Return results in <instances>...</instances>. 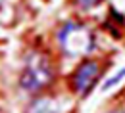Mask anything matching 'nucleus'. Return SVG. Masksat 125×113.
I'll return each instance as SVG.
<instances>
[{
    "label": "nucleus",
    "mask_w": 125,
    "mask_h": 113,
    "mask_svg": "<svg viewBox=\"0 0 125 113\" xmlns=\"http://www.w3.org/2000/svg\"><path fill=\"white\" fill-rule=\"evenodd\" d=\"M112 113H123V111H112Z\"/></svg>",
    "instance_id": "obj_7"
},
{
    "label": "nucleus",
    "mask_w": 125,
    "mask_h": 113,
    "mask_svg": "<svg viewBox=\"0 0 125 113\" xmlns=\"http://www.w3.org/2000/svg\"><path fill=\"white\" fill-rule=\"evenodd\" d=\"M121 81H125V65H123V67H119L115 73H112L108 79L102 82L100 92H102V94H106V92H110V90H114L117 84H121Z\"/></svg>",
    "instance_id": "obj_5"
},
{
    "label": "nucleus",
    "mask_w": 125,
    "mask_h": 113,
    "mask_svg": "<svg viewBox=\"0 0 125 113\" xmlns=\"http://www.w3.org/2000/svg\"><path fill=\"white\" fill-rule=\"evenodd\" d=\"M0 2H2V0H0Z\"/></svg>",
    "instance_id": "obj_8"
},
{
    "label": "nucleus",
    "mask_w": 125,
    "mask_h": 113,
    "mask_svg": "<svg viewBox=\"0 0 125 113\" xmlns=\"http://www.w3.org/2000/svg\"><path fill=\"white\" fill-rule=\"evenodd\" d=\"M62 105H60V100L52 96H41L37 100H33L27 113H62Z\"/></svg>",
    "instance_id": "obj_4"
},
{
    "label": "nucleus",
    "mask_w": 125,
    "mask_h": 113,
    "mask_svg": "<svg viewBox=\"0 0 125 113\" xmlns=\"http://www.w3.org/2000/svg\"><path fill=\"white\" fill-rule=\"evenodd\" d=\"M98 75H100V65H98V61L85 60V61L75 69V73H73V79H71L73 92L79 94V96H87V94L93 90Z\"/></svg>",
    "instance_id": "obj_3"
},
{
    "label": "nucleus",
    "mask_w": 125,
    "mask_h": 113,
    "mask_svg": "<svg viewBox=\"0 0 125 113\" xmlns=\"http://www.w3.org/2000/svg\"><path fill=\"white\" fill-rule=\"evenodd\" d=\"M54 81V69L46 58L39 52H33L25 60V69L19 77V86L25 92H41Z\"/></svg>",
    "instance_id": "obj_2"
},
{
    "label": "nucleus",
    "mask_w": 125,
    "mask_h": 113,
    "mask_svg": "<svg viewBox=\"0 0 125 113\" xmlns=\"http://www.w3.org/2000/svg\"><path fill=\"white\" fill-rule=\"evenodd\" d=\"M56 42L69 58H83L94 50V36L91 29L77 21H65L56 33Z\"/></svg>",
    "instance_id": "obj_1"
},
{
    "label": "nucleus",
    "mask_w": 125,
    "mask_h": 113,
    "mask_svg": "<svg viewBox=\"0 0 125 113\" xmlns=\"http://www.w3.org/2000/svg\"><path fill=\"white\" fill-rule=\"evenodd\" d=\"M100 2H102V0H77L81 10H93L94 6H98Z\"/></svg>",
    "instance_id": "obj_6"
}]
</instances>
